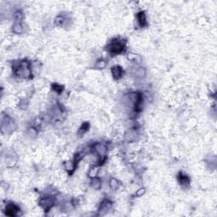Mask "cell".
Segmentation results:
<instances>
[{"label": "cell", "instance_id": "9", "mask_svg": "<svg viewBox=\"0 0 217 217\" xmlns=\"http://www.w3.org/2000/svg\"><path fill=\"white\" fill-rule=\"evenodd\" d=\"M137 19H138V25L140 27H146L148 26V21L146 18V14L144 11H140L137 14Z\"/></svg>", "mask_w": 217, "mask_h": 217}, {"label": "cell", "instance_id": "8", "mask_svg": "<svg viewBox=\"0 0 217 217\" xmlns=\"http://www.w3.org/2000/svg\"><path fill=\"white\" fill-rule=\"evenodd\" d=\"M111 74L114 79H120L123 76V69L120 66H115L111 68Z\"/></svg>", "mask_w": 217, "mask_h": 217}, {"label": "cell", "instance_id": "10", "mask_svg": "<svg viewBox=\"0 0 217 217\" xmlns=\"http://www.w3.org/2000/svg\"><path fill=\"white\" fill-rule=\"evenodd\" d=\"M177 180L178 182H179V183L182 185V186H183V187H187V186H189V184H190V179H189V177L187 175L183 174L182 172H179L178 173Z\"/></svg>", "mask_w": 217, "mask_h": 217}, {"label": "cell", "instance_id": "6", "mask_svg": "<svg viewBox=\"0 0 217 217\" xmlns=\"http://www.w3.org/2000/svg\"><path fill=\"white\" fill-rule=\"evenodd\" d=\"M20 211V209L19 206H17L16 204L10 203V204H7L6 208H5V214L6 216H15L18 215V213Z\"/></svg>", "mask_w": 217, "mask_h": 217}, {"label": "cell", "instance_id": "18", "mask_svg": "<svg viewBox=\"0 0 217 217\" xmlns=\"http://www.w3.org/2000/svg\"><path fill=\"white\" fill-rule=\"evenodd\" d=\"M14 20H15V22L21 23V21L23 20V13L20 10H18V11L15 12V14H14Z\"/></svg>", "mask_w": 217, "mask_h": 217}, {"label": "cell", "instance_id": "1", "mask_svg": "<svg viewBox=\"0 0 217 217\" xmlns=\"http://www.w3.org/2000/svg\"><path fill=\"white\" fill-rule=\"evenodd\" d=\"M13 69L14 74L21 78L32 77V71L28 61H20V63L14 66Z\"/></svg>", "mask_w": 217, "mask_h": 217}, {"label": "cell", "instance_id": "11", "mask_svg": "<svg viewBox=\"0 0 217 217\" xmlns=\"http://www.w3.org/2000/svg\"><path fill=\"white\" fill-rule=\"evenodd\" d=\"M102 182H101V180L99 179V177H94V178H92V181H91V187H92L93 189H95V190H99L101 188V184Z\"/></svg>", "mask_w": 217, "mask_h": 217}, {"label": "cell", "instance_id": "16", "mask_svg": "<svg viewBox=\"0 0 217 217\" xmlns=\"http://www.w3.org/2000/svg\"><path fill=\"white\" fill-rule=\"evenodd\" d=\"M66 22V19L65 16L63 15H59L57 16V18L55 19V24L59 27H62L64 26V24Z\"/></svg>", "mask_w": 217, "mask_h": 217}, {"label": "cell", "instance_id": "22", "mask_svg": "<svg viewBox=\"0 0 217 217\" xmlns=\"http://www.w3.org/2000/svg\"><path fill=\"white\" fill-rule=\"evenodd\" d=\"M144 193H145L144 188H140V189L138 190V192H136V195H137L138 197H142Z\"/></svg>", "mask_w": 217, "mask_h": 217}, {"label": "cell", "instance_id": "15", "mask_svg": "<svg viewBox=\"0 0 217 217\" xmlns=\"http://www.w3.org/2000/svg\"><path fill=\"white\" fill-rule=\"evenodd\" d=\"M13 32L15 34H20L23 32V27L22 24L20 22H15L13 26Z\"/></svg>", "mask_w": 217, "mask_h": 217}, {"label": "cell", "instance_id": "19", "mask_svg": "<svg viewBox=\"0 0 217 217\" xmlns=\"http://www.w3.org/2000/svg\"><path fill=\"white\" fill-rule=\"evenodd\" d=\"M106 66V62L105 60H99L96 64V67L98 69H104L105 68Z\"/></svg>", "mask_w": 217, "mask_h": 217}, {"label": "cell", "instance_id": "7", "mask_svg": "<svg viewBox=\"0 0 217 217\" xmlns=\"http://www.w3.org/2000/svg\"><path fill=\"white\" fill-rule=\"evenodd\" d=\"M112 202L109 199H105L101 204L99 208V216H104L105 215L108 211L111 209Z\"/></svg>", "mask_w": 217, "mask_h": 217}, {"label": "cell", "instance_id": "5", "mask_svg": "<svg viewBox=\"0 0 217 217\" xmlns=\"http://www.w3.org/2000/svg\"><path fill=\"white\" fill-rule=\"evenodd\" d=\"M92 149H93L94 151L97 153V154L100 157L101 159L107 158L106 157V154H107L108 149H107V147L104 143H95V144L92 146Z\"/></svg>", "mask_w": 217, "mask_h": 217}, {"label": "cell", "instance_id": "4", "mask_svg": "<svg viewBox=\"0 0 217 217\" xmlns=\"http://www.w3.org/2000/svg\"><path fill=\"white\" fill-rule=\"evenodd\" d=\"M39 204L45 212H48L54 206L55 199L52 196H45V197L41 198Z\"/></svg>", "mask_w": 217, "mask_h": 217}, {"label": "cell", "instance_id": "13", "mask_svg": "<svg viewBox=\"0 0 217 217\" xmlns=\"http://www.w3.org/2000/svg\"><path fill=\"white\" fill-rule=\"evenodd\" d=\"M99 167L98 165H94V166L91 167L88 171V177L90 178L96 177L98 173H99Z\"/></svg>", "mask_w": 217, "mask_h": 217}, {"label": "cell", "instance_id": "3", "mask_svg": "<svg viewBox=\"0 0 217 217\" xmlns=\"http://www.w3.org/2000/svg\"><path fill=\"white\" fill-rule=\"evenodd\" d=\"M1 128H2V132H3L6 131V133H10V132L14 131V129L16 128V125L14 124V122L12 120V119L10 118L9 116L6 115L5 117L2 119Z\"/></svg>", "mask_w": 217, "mask_h": 217}, {"label": "cell", "instance_id": "21", "mask_svg": "<svg viewBox=\"0 0 217 217\" xmlns=\"http://www.w3.org/2000/svg\"><path fill=\"white\" fill-rule=\"evenodd\" d=\"M145 70L143 68H139L138 71H136V76H140V77H143L145 76Z\"/></svg>", "mask_w": 217, "mask_h": 217}, {"label": "cell", "instance_id": "20", "mask_svg": "<svg viewBox=\"0 0 217 217\" xmlns=\"http://www.w3.org/2000/svg\"><path fill=\"white\" fill-rule=\"evenodd\" d=\"M28 134H29V136H31V137H35V136L37 135V131L36 128L31 127V128H29V130H28Z\"/></svg>", "mask_w": 217, "mask_h": 217}, {"label": "cell", "instance_id": "2", "mask_svg": "<svg viewBox=\"0 0 217 217\" xmlns=\"http://www.w3.org/2000/svg\"><path fill=\"white\" fill-rule=\"evenodd\" d=\"M125 50V43L118 39H115L111 41V43L109 44L108 51L111 54L112 56L118 55L122 53Z\"/></svg>", "mask_w": 217, "mask_h": 217}, {"label": "cell", "instance_id": "14", "mask_svg": "<svg viewBox=\"0 0 217 217\" xmlns=\"http://www.w3.org/2000/svg\"><path fill=\"white\" fill-rule=\"evenodd\" d=\"M110 186L112 190H117L120 187V182H119L118 180H116L115 178H112L110 181Z\"/></svg>", "mask_w": 217, "mask_h": 217}, {"label": "cell", "instance_id": "12", "mask_svg": "<svg viewBox=\"0 0 217 217\" xmlns=\"http://www.w3.org/2000/svg\"><path fill=\"white\" fill-rule=\"evenodd\" d=\"M89 127H90L89 123L88 122H84L82 125H81V127H80L79 131H78V136L79 137H81V136L82 137V135L85 134L86 132L89 130Z\"/></svg>", "mask_w": 217, "mask_h": 217}, {"label": "cell", "instance_id": "17", "mask_svg": "<svg viewBox=\"0 0 217 217\" xmlns=\"http://www.w3.org/2000/svg\"><path fill=\"white\" fill-rule=\"evenodd\" d=\"M52 89L55 92H57L58 94H61L63 91H64V86L59 85V84H57V83H54L52 85Z\"/></svg>", "mask_w": 217, "mask_h": 217}]
</instances>
